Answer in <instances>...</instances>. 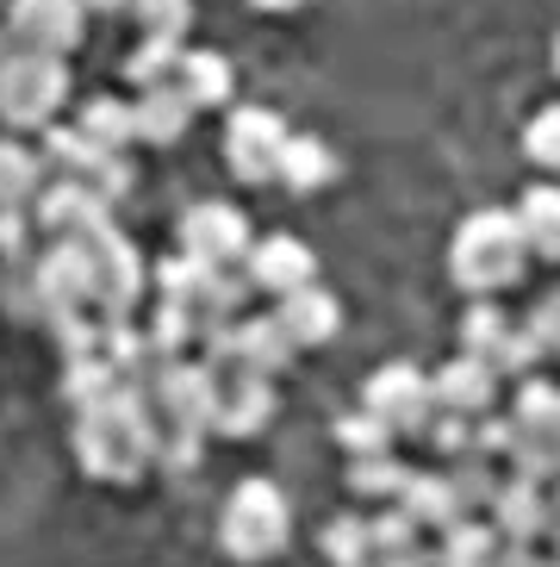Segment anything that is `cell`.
<instances>
[{
    "instance_id": "cell-1",
    "label": "cell",
    "mask_w": 560,
    "mask_h": 567,
    "mask_svg": "<svg viewBox=\"0 0 560 567\" xmlns=\"http://www.w3.org/2000/svg\"><path fill=\"white\" fill-rule=\"evenodd\" d=\"M156 455H163V417L149 412L137 386H118L113 400L75 412V462L94 481L132 486L156 467Z\"/></svg>"
},
{
    "instance_id": "cell-2",
    "label": "cell",
    "mask_w": 560,
    "mask_h": 567,
    "mask_svg": "<svg viewBox=\"0 0 560 567\" xmlns=\"http://www.w3.org/2000/svg\"><path fill=\"white\" fill-rule=\"evenodd\" d=\"M529 268V237L523 218L505 213V206H479L455 225V244H448V275L467 300H498L505 287L523 281Z\"/></svg>"
},
{
    "instance_id": "cell-3",
    "label": "cell",
    "mask_w": 560,
    "mask_h": 567,
    "mask_svg": "<svg viewBox=\"0 0 560 567\" xmlns=\"http://www.w3.org/2000/svg\"><path fill=\"white\" fill-rule=\"evenodd\" d=\"M287 543H293V505H287V493L274 481H262V474L237 481L225 512H218V549L243 567H262L274 555H287Z\"/></svg>"
},
{
    "instance_id": "cell-4",
    "label": "cell",
    "mask_w": 560,
    "mask_h": 567,
    "mask_svg": "<svg viewBox=\"0 0 560 567\" xmlns=\"http://www.w3.org/2000/svg\"><path fill=\"white\" fill-rule=\"evenodd\" d=\"M69 101V69L50 51H7L0 56V125L13 137L50 132Z\"/></svg>"
},
{
    "instance_id": "cell-5",
    "label": "cell",
    "mask_w": 560,
    "mask_h": 567,
    "mask_svg": "<svg viewBox=\"0 0 560 567\" xmlns=\"http://www.w3.org/2000/svg\"><path fill=\"white\" fill-rule=\"evenodd\" d=\"M82 250H87V275H94V312L132 318L137 300H144V287H149V268L137 256V244L118 225H100V231L82 237Z\"/></svg>"
},
{
    "instance_id": "cell-6",
    "label": "cell",
    "mask_w": 560,
    "mask_h": 567,
    "mask_svg": "<svg viewBox=\"0 0 560 567\" xmlns=\"http://www.w3.org/2000/svg\"><path fill=\"white\" fill-rule=\"evenodd\" d=\"M287 118L268 113V106H237L225 118V168H231L243 187H268L280 182V156H287Z\"/></svg>"
},
{
    "instance_id": "cell-7",
    "label": "cell",
    "mask_w": 560,
    "mask_h": 567,
    "mask_svg": "<svg viewBox=\"0 0 560 567\" xmlns=\"http://www.w3.org/2000/svg\"><path fill=\"white\" fill-rule=\"evenodd\" d=\"M137 393L149 400V412L163 417V431H212L218 386H212V368L206 362H187V355L182 362H163Z\"/></svg>"
},
{
    "instance_id": "cell-8",
    "label": "cell",
    "mask_w": 560,
    "mask_h": 567,
    "mask_svg": "<svg viewBox=\"0 0 560 567\" xmlns=\"http://www.w3.org/2000/svg\"><path fill=\"white\" fill-rule=\"evenodd\" d=\"M462 350L479 355V362H492L498 374H517V381H523L529 368L548 355L542 343H536V331H529V324H517V318H505L492 300H474V306H467V318H462Z\"/></svg>"
},
{
    "instance_id": "cell-9",
    "label": "cell",
    "mask_w": 560,
    "mask_h": 567,
    "mask_svg": "<svg viewBox=\"0 0 560 567\" xmlns=\"http://www.w3.org/2000/svg\"><path fill=\"white\" fill-rule=\"evenodd\" d=\"M212 368V386H218V400H212V431L225 436H256L274 417V381L268 374H256V368H243L237 355H225V362H206Z\"/></svg>"
},
{
    "instance_id": "cell-10",
    "label": "cell",
    "mask_w": 560,
    "mask_h": 567,
    "mask_svg": "<svg viewBox=\"0 0 560 567\" xmlns=\"http://www.w3.org/2000/svg\"><path fill=\"white\" fill-rule=\"evenodd\" d=\"M362 405L374 417H386L398 436H424L429 417H436V386H429L412 362H386L380 374H367Z\"/></svg>"
},
{
    "instance_id": "cell-11",
    "label": "cell",
    "mask_w": 560,
    "mask_h": 567,
    "mask_svg": "<svg viewBox=\"0 0 560 567\" xmlns=\"http://www.w3.org/2000/svg\"><path fill=\"white\" fill-rule=\"evenodd\" d=\"M7 32L19 51L69 56L87 32V0H7Z\"/></svg>"
},
{
    "instance_id": "cell-12",
    "label": "cell",
    "mask_w": 560,
    "mask_h": 567,
    "mask_svg": "<svg viewBox=\"0 0 560 567\" xmlns=\"http://www.w3.org/2000/svg\"><path fill=\"white\" fill-rule=\"evenodd\" d=\"M182 250L199 256V262L212 268H237L249 250H256V237H249V218L225 200H199L182 213Z\"/></svg>"
},
{
    "instance_id": "cell-13",
    "label": "cell",
    "mask_w": 560,
    "mask_h": 567,
    "mask_svg": "<svg viewBox=\"0 0 560 567\" xmlns=\"http://www.w3.org/2000/svg\"><path fill=\"white\" fill-rule=\"evenodd\" d=\"M32 268H38V300H44V318H56V312H94V275H87L82 237H56Z\"/></svg>"
},
{
    "instance_id": "cell-14",
    "label": "cell",
    "mask_w": 560,
    "mask_h": 567,
    "mask_svg": "<svg viewBox=\"0 0 560 567\" xmlns=\"http://www.w3.org/2000/svg\"><path fill=\"white\" fill-rule=\"evenodd\" d=\"M32 218H38V231L44 237H87V231H100V225H113V200H100L87 182L56 175V182H44Z\"/></svg>"
},
{
    "instance_id": "cell-15",
    "label": "cell",
    "mask_w": 560,
    "mask_h": 567,
    "mask_svg": "<svg viewBox=\"0 0 560 567\" xmlns=\"http://www.w3.org/2000/svg\"><path fill=\"white\" fill-rule=\"evenodd\" d=\"M243 275H249L256 293L287 300V293L318 281V256H312V244H299V237H262V244L243 256Z\"/></svg>"
},
{
    "instance_id": "cell-16",
    "label": "cell",
    "mask_w": 560,
    "mask_h": 567,
    "mask_svg": "<svg viewBox=\"0 0 560 567\" xmlns=\"http://www.w3.org/2000/svg\"><path fill=\"white\" fill-rule=\"evenodd\" d=\"M486 517H492V530L505 536V543H536V536H548V524H554V499H548L542 481L511 474V481L498 486V499Z\"/></svg>"
},
{
    "instance_id": "cell-17",
    "label": "cell",
    "mask_w": 560,
    "mask_h": 567,
    "mask_svg": "<svg viewBox=\"0 0 560 567\" xmlns=\"http://www.w3.org/2000/svg\"><path fill=\"white\" fill-rule=\"evenodd\" d=\"M429 386H436V412L479 417V412H492V400H498V368L462 350L448 368H436V374H429Z\"/></svg>"
},
{
    "instance_id": "cell-18",
    "label": "cell",
    "mask_w": 560,
    "mask_h": 567,
    "mask_svg": "<svg viewBox=\"0 0 560 567\" xmlns=\"http://www.w3.org/2000/svg\"><path fill=\"white\" fill-rule=\"evenodd\" d=\"M280 324L293 331L299 350H324V343H336V331H343V300L312 281V287H299V293L280 300Z\"/></svg>"
},
{
    "instance_id": "cell-19",
    "label": "cell",
    "mask_w": 560,
    "mask_h": 567,
    "mask_svg": "<svg viewBox=\"0 0 560 567\" xmlns=\"http://www.w3.org/2000/svg\"><path fill=\"white\" fill-rule=\"evenodd\" d=\"M187 125H194V101H187L175 82L137 94V144L168 151V144H182V137H187Z\"/></svg>"
},
{
    "instance_id": "cell-20",
    "label": "cell",
    "mask_w": 560,
    "mask_h": 567,
    "mask_svg": "<svg viewBox=\"0 0 560 567\" xmlns=\"http://www.w3.org/2000/svg\"><path fill=\"white\" fill-rule=\"evenodd\" d=\"M100 355L125 374V386H144L156 368H163V355H156V343H149L144 324H132V318H106V331H100Z\"/></svg>"
},
{
    "instance_id": "cell-21",
    "label": "cell",
    "mask_w": 560,
    "mask_h": 567,
    "mask_svg": "<svg viewBox=\"0 0 560 567\" xmlns=\"http://www.w3.org/2000/svg\"><path fill=\"white\" fill-rule=\"evenodd\" d=\"M175 87L194 101V113H206V106H225V101H231L237 69H231V56H225V51H187Z\"/></svg>"
},
{
    "instance_id": "cell-22",
    "label": "cell",
    "mask_w": 560,
    "mask_h": 567,
    "mask_svg": "<svg viewBox=\"0 0 560 567\" xmlns=\"http://www.w3.org/2000/svg\"><path fill=\"white\" fill-rule=\"evenodd\" d=\"M336 182V156H330L324 137L312 132H293L287 137V156H280V187H293V194H318V187Z\"/></svg>"
},
{
    "instance_id": "cell-23",
    "label": "cell",
    "mask_w": 560,
    "mask_h": 567,
    "mask_svg": "<svg viewBox=\"0 0 560 567\" xmlns=\"http://www.w3.org/2000/svg\"><path fill=\"white\" fill-rule=\"evenodd\" d=\"M517 218H523L529 256H542V262H560V187H554V182L523 187V200H517Z\"/></svg>"
},
{
    "instance_id": "cell-24",
    "label": "cell",
    "mask_w": 560,
    "mask_h": 567,
    "mask_svg": "<svg viewBox=\"0 0 560 567\" xmlns=\"http://www.w3.org/2000/svg\"><path fill=\"white\" fill-rule=\"evenodd\" d=\"M44 151H25L13 132L0 137V206H32L44 194Z\"/></svg>"
},
{
    "instance_id": "cell-25",
    "label": "cell",
    "mask_w": 560,
    "mask_h": 567,
    "mask_svg": "<svg viewBox=\"0 0 560 567\" xmlns=\"http://www.w3.org/2000/svg\"><path fill=\"white\" fill-rule=\"evenodd\" d=\"M118 386H125V374H118L113 362L100 350H87V355H63V400L82 412V405H100V400H113Z\"/></svg>"
},
{
    "instance_id": "cell-26",
    "label": "cell",
    "mask_w": 560,
    "mask_h": 567,
    "mask_svg": "<svg viewBox=\"0 0 560 567\" xmlns=\"http://www.w3.org/2000/svg\"><path fill=\"white\" fill-rule=\"evenodd\" d=\"M398 505H405L424 530H448L455 517H467L462 499H455V481H448V474H412V481H405V493H398Z\"/></svg>"
},
{
    "instance_id": "cell-27",
    "label": "cell",
    "mask_w": 560,
    "mask_h": 567,
    "mask_svg": "<svg viewBox=\"0 0 560 567\" xmlns=\"http://www.w3.org/2000/svg\"><path fill=\"white\" fill-rule=\"evenodd\" d=\"M498 543H505V536L492 530V517H486V524L455 517V524L443 530V549L429 555V561H436V567H492L498 561Z\"/></svg>"
},
{
    "instance_id": "cell-28",
    "label": "cell",
    "mask_w": 560,
    "mask_h": 567,
    "mask_svg": "<svg viewBox=\"0 0 560 567\" xmlns=\"http://www.w3.org/2000/svg\"><path fill=\"white\" fill-rule=\"evenodd\" d=\"M75 125H82L87 137H94L100 151H125V144H137V101H118V94H94V101L75 113Z\"/></svg>"
},
{
    "instance_id": "cell-29",
    "label": "cell",
    "mask_w": 560,
    "mask_h": 567,
    "mask_svg": "<svg viewBox=\"0 0 560 567\" xmlns=\"http://www.w3.org/2000/svg\"><path fill=\"white\" fill-rule=\"evenodd\" d=\"M182 38H156L144 32V44H137L132 56H125V82L137 87V94H149V87H168L175 75H182Z\"/></svg>"
},
{
    "instance_id": "cell-30",
    "label": "cell",
    "mask_w": 560,
    "mask_h": 567,
    "mask_svg": "<svg viewBox=\"0 0 560 567\" xmlns=\"http://www.w3.org/2000/svg\"><path fill=\"white\" fill-rule=\"evenodd\" d=\"M100 156H106V151H100L82 125H50V132H44V168H50V175L87 182V175L100 168Z\"/></svg>"
},
{
    "instance_id": "cell-31",
    "label": "cell",
    "mask_w": 560,
    "mask_h": 567,
    "mask_svg": "<svg viewBox=\"0 0 560 567\" xmlns=\"http://www.w3.org/2000/svg\"><path fill=\"white\" fill-rule=\"evenodd\" d=\"M405 481H412V467L398 462L393 450L386 455H355V462H349V493H355V499H393L398 505Z\"/></svg>"
},
{
    "instance_id": "cell-32",
    "label": "cell",
    "mask_w": 560,
    "mask_h": 567,
    "mask_svg": "<svg viewBox=\"0 0 560 567\" xmlns=\"http://www.w3.org/2000/svg\"><path fill=\"white\" fill-rule=\"evenodd\" d=\"M144 331H149V343H156V355H163V362H182V355L199 343V318L187 312V306L163 300V306H156V318H149Z\"/></svg>"
},
{
    "instance_id": "cell-33",
    "label": "cell",
    "mask_w": 560,
    "mask_h": 567,
    "mask_svg": "<svg viewBox=\"0 0 560 567\" xmlns=\"http://www.w3.org/2000/svg\"><path fill=\"white\" fill-rule=\"evenodd\" d=\"M393 443H398V431L386 424V417H374L367 405H362V412L336 417V450H343L349 462H355V455H386Z\"/></svg>"
},
{
    "instance_id": "cell-34",
    "label": "cell",
    "mask_w": 560,
    "mask_h": 567,
    "mask_svg": "<svg viewBox=\"0 0 560 567\" xmlns=\"http://www.w3.org/2000/svg\"><path fill=\"white\" fill-rule=\"evenodd\" d=\"M448 481H455V499H462L467 517H474V512H492L498 486H505V481H498V467H492V455H462Z\"/></svg>"
},
{
    "instance_id": "cell-35",
    "label": "cell",
    "mask_w": 560,
    "mask_h": 567,
    "mask_svg": "<svg viewBox=\"0 0 560 567\" xmlns=\"http://www.w3.org/2000/svg\"><path fill=\"white\" fill-rule=\"evenodd\" d=\"M324 555L336 567H374V530H367V517H330Z\"/></svg>"
},
{
    "instance_id": "cell-36",
    "label": "cell",
    "mask_w": 560,
    "mask_h": 567,
    "mask_svg": "<svg viewBox=\"0 0 560 567\" xmlns=\"http://www.w3.org/2000/svg\"><path fill=\"white\" fill-rule=\"evenodd\" d=\"M132 19L144 25V32H156V38H187V25H194V0H137Z\"/></svg>"
},
{
    "instance_id": "cell-37",
    "label": "cell",
    "mask_w": 560,
    "mask_h": 567,
    "mask_svg": "<svg viewBox=\"0 0 560 567\" xmlns=\"http://www.w3.org/2000/svg\"><path fill=\"white\" fill-rule=\"evenodd\" d=\"M523 156L536 168H560V101L542 106V113L523 125Z\"/></svg>"
},
{
    "instance_id": "cell-38",
    "label": "cell",
    "mask_w": 560,
    "mask_h": 567,
    "mask_svg": "<svg viewBox=\"0 0 560 567\" xmlns=\"http://www.w3.org/2000/svg\"><path fill=\"white\" fill-rule=\"evenodd\" d=\"M517 424L523 431H560V386L523 381V393H517Z\"/></svg>"
},
{
    "instance_id": "cell-39",
    "label": "cell",
    "mask_w": 560,
    "mask_h": 567,
    "mask_svg": "<svg viewBox=\"0 0 560 567\" xmlns=\"http://www.w3.org/2000/svg\"><path fill=\"white\" fill-rule=\"evenodd\" d=\"M374 555H398V549H417V517L405 512V505H393V512H380L374 524Z\"/></svg>"
},
{
    "instance_id": "cell-40",
    "label": "cell",
    "mask_w": 560,
    "mask_h": 567,
    "mask_svg": "<svg viewBox=\"0 0 560 567\" xmlns=\"http://www.w3.org/2000/svg\"><path fill=\"white\" fill-rule=\"evenodd\" d=\"M32 231H38V218L25 206H0V262L32 256Z\"/></svg>"
},
{
    "instance_id": "cell-41",
    "label": "cell",
    "mask_w": 560,
    "mask_h": 567,
    "mask_svg": "<svg viewBox=\"0 0 560 567\" xmlns=\"http://www.w3.org/2000/svg\"><path fill=\"white\" fill-rule=\"evenodd\" d=\"M529 331H536V343H542L548 355H560V287L536 306V312H529Z\"/></svg>"
},
{
    "instance_id": "cell-42",
    "label": "cell",
    "mask_w": 560,
    "mask_h": 567,
    "mask_svg": "<svg viewBox=\"0 0 560 567\" xmlns=\"http://www.w3.org/2000/svg\"><path fill=\"white\" fill-rule=\"evenodd\" d=\"M137 0H87V13H113V19H125Z\"/></svg>"
},
{
    "instance_id": "cell-43",
    "label": "cell",
    "mask_w": 560,
    "mask_h": 567,
    "mask_svg": "<svg viewBox=\"0 0 560 567\" xmlns=\"http://www.w3.org/2000/svg\"><path fill=\"white\" fill-rule=\"evenodd\" d=\"M249 7H256V13H299L305 0H249Z\"/></svg>"
},
{
    "instance_id": "cell-44",
    "label": "cell",
    "mask_w": 560,
    "mask_h": 567,
    "mask_svg": "<svg viewBox=\"0 0 560 567\" xmlns=\"http://www.w3.org/2000/svg\"><path fill=\"white\" fill-rule=\"evenodd\" d=\"M554 75H560V38H554Z\"/></svg>"
},
{
    "instance_id": "cell-45",
    "label": "cell",
    "mask_w": 560,
    "mask_h": 567,
    "mask_svg": "<svg viewBox=\"0 0 560 567\" xmlns=\"http://www.w3.org/2000/svg\"><path fill=\"white\" fill-rule=\"evenodd\" d=\"M536 567H560V561H536Z\"/></svg>"
}]
</instances>
